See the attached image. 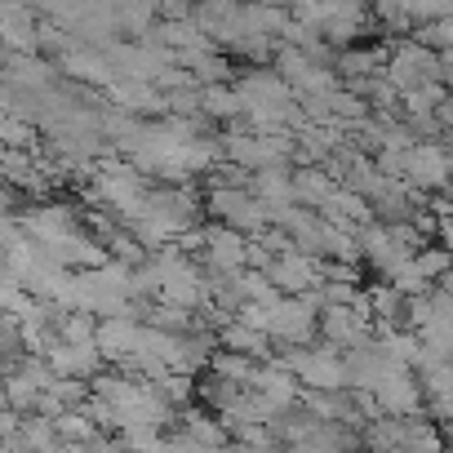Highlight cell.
I'll list each match as a JSON object with an SVG mask.
<instances>
[{
	"instance_id": "obj_16",
	"label": "cell",
	"mask_w": 453,
	"mask_h": 453,
	"mask_svg": "<svg viewBox=\"0 0 453 453\" xmlns=\"http://www.w3.org/2000/svg\"><path fill=\"white\" fill-rule=\"evenodd\" d=\"M320 213H325L329 222H338V226H365V222H373V204H369L356 187H338Z\"/></svg>"
},
{
	"instance_id": "obj_4",
	"label": "cell",
	"mask_w": 453,
	"mask_h": 453,
	"mask_svg": "<svg viewBox=\"0 0 453 453\" xmlns=\"http://www.w3.org/2000/svg\"><path fill=\"white\" fill-rule=\"evenodd\" d=\"M320 338L329 342V347H365V342H373L378 338V320H373V311H369V298L360 294L356 303H347V307H325L320 311Z\"/></svg>"
},
{
	"instance_id": "obj_10",
	"label": "cell",
	"mask_w": 453,
	"mask_h": 453,
	"mask_svg": "<svg viewBox=\"0 0 453 453\" xmlns=\"http://www.w3.org/2000/svg\"><path fill=\"white\" fill-rule=\"evenodd\" d=\"M41 356L54 365L58 378H85V382H94V378H98V365H103L98 342H63L58 334L50 338V347H45Z\"/></svg>"
},
{
	"instance_id": "obj_25",
	"label": "cell",
	"mask_w": 453,
	"mask_h": 453,
	"mask_svg": "<svg viewBox=\"0 0 453 453\" xmlns=\"http://www.w3.org/2000/svg\"><path fill=\"white\" fill-rule=\"evenodd\" d=\"M449 187H453V169H449Z\"/></svg>"
},
{
	"instance_id": "obj_8",
	"label": "cell",
	"mask_w": 453,
	"mask_h": 453,
	"mask_svg": "<svg viewBox=\"0 0 453 453\" xmlns=\"http://www.w3.org/2000/svg\"><path fill=\"white\" fill-rule=\"evenodd\" d=\"M373 400H378L382 413H391V418H418L422 404H426V387H422V378L409 373V365H400V369H391V373L373 387Z\"/></svg>"
},
{
	"instance_id": "obj_22",
	"label": "cell",
	"mask_w": 453,
	"mask_h": 453,
	"mask_svg": "<svg viewBox=\"0 0 453 453\" xmlns=\"http://www.w3.org/2000/svg\"><path fill=\"white\" fill-rule=\"evenodd\" d=\"M156 387H160V395H165L173 409H178V404H187V400H191V391H196V387H191V373H165Z\"/></svg>"
},
{
	"instance_id": "obj_20",
	"label": "cell",
	"mask_w": 453,
	"mask_h": 453,
	"mask_svg": "<svg viewBox=\"0 0 453 453\" xmlns=\"http://www.w3.org/2000/svg\"><path fill=\"white\" fill-rule=\"evenodd\" d=\"M0 138H5V147L36 151V142H41V125H36V120H27V116L5 111V120H0Z\"/></svg>"
},
{
	"instance_id": "obj_9",
	"label": "cell",
	"mask_w": 453,
	"mask_h": 453,
	"mask_svg": "<svg viewBox=\"0 0 453 453\" xmlns=\"http://www.w3.org/2000/svg\"><path fill=\"white\" fill-rule=\"evenodd\" d=\"M98 351L107 356V360H116V365H125L129 356H138L142 351V342H147V320H138V316H107V320H98Z\"/></svg>"
},
{
	"instance_id": "obj_13",
	"label": "cell",
	"mask_w": 453,
	"mask_h": 453,
	"mask_svg": "<svg viewBox=\"0 0 453 453\" xmlns=\"http://www.w3.org/2000/svg\"><path fill=\"white\" fill-rule=\"evenodd\" d=\"M107 103H116V107H125L134 116H160V111H169V98L151 81H129V76H116L107 85Z\"/></svg>"
},
{
	"instance_id": "obj_14",
	"label": "cell",
	"mask_w": 453,
	"mask_h": 453,
	"mask_svg": "<svg viewBox=\"0 0 453 453\" xmlns=\"http://www.w3.org/2000/svg\"><path fill=\"white\" fill-rule=\"evenodd\" d=\"M218 347L241 351V356H250V360H267V356H272V334L236 316V320L218 325Z\"/></svg>"
},
{
	"instance_id": "obj_17",
	"label": "cell",
	"mask_w": 453,
	"mask_h": 453,
	"mask_svg": "<svg viewBox=\"0 0 453 453\" xmlns=\"http://www.w3.org/2000/svg\"><path fill=\"white\" fill-rule=\"evenodd\" d=\"M404 453H444L449 444H444V426L435 422V418H426V413H418V418H404V444H400Z\"/></svg>"
},
{
	"instance_id": "obj_21",
	"label": "cell",
	"mask_w": 453,
	"mask_h": 453,
	"mask_svg": "<svg viewBox=\"0 0 453 453\" xmlns=\"http://www.w3.org/2000/svg\"><path fill=\"white\" fill-rule=\"evenodd\" d=\"M54 334L63 342H94L98 338V316H89V311H63L58 325H54Z\"/></svg>"
},
{
	"instance_id": "obj_7",
	"label": "cell",
	"mask_w": 453,
	"mask_h": 453,
	"mask_svg": "<svg viewBox=\"0 0 453 453\" xmlns=\"http://www.w3.org/2000/svg\"><path fill=\"white\" fill-rule=\"evenodd\" d=\"M245 98V111H272V107H285V103H298L294 85L276 72V67H250L245 76L232 81Z\"/></svg>"
},
{
	"instance_id": "obj_26",
	"label": "cell",
	"mask_w": 453,
	"mask_h": 453,
	"mask_svg": "<svg viewBox=\"0 0 453 453\" xmlns=\"http://www.w3.org/2000/svg\"><path fill=\"white\" fill-rule=\"evenodd\" d=\"M444 453H453V444H449V449H444Z\"/></svg>"
},
{
	"instance_id": "obj_5",
	"label": "cell",
	"mask_w": 453,
	"mask_h": 453,
	"mask_svg": "<svg viewBox=\"0 0 453 453\" xmlns=\"http://www.w3.org/2000/svg\"><path fill=\"white\" fill-rule=\"evenodd\" d=\"M250 241L254 236L236 232V226H226V222L204 226V254H200L204 272L209 276H241L250 267Z\"/></svg>"
},
{
	"instance_id": "obj_6",
	"label": "cell",
	"mask_w": 453,
	"mask_h": 453,
	"mask_svg": "<svg viewBox=\"0 0 453 453\" xmlns=\"http://www.w3.org/2000/svg\"><path fill=\"white\" fill-rule=\"evenodd\" d=\"M41 32H45V19L32 0H0V36H5V50L41 54Z\"/></svg>"
},
{
	"instance_id": "obj_3",
	"label": "cell",
	"mask_w": 453,
	"mask_h": 453,
	"mask_svg": "<svg viewBox=\"0 0 453 453\" xmlns=\"http://www.w3.org/2000/svg\"><path fill=\"white\" fill-rule=\"evenodd\" d=\"M285 360H289V369L303 378V387L307 391H342L347 387V356L338 351V347H289L285 351Z\"/></svg>"
},
{
	"instance_id": "obj_12",
	"label": "cell",
	"mask_w": 453,
	"mask_h": 453,
	"mask_svg": "<svg viewBox=\"0 0 453 453\" xmlns=\"http://www.w3.org/2000/svg\"><path fill=\"white\" fill-rule=\"evenodd\" d=\"M254 391L276 409V413H289V409H298V400L307 395V387H303V378L289 369V360H272V365H263L258 369V382H254Z\"/></svg>"
},
{
	"instance_id": "obj_18",
	"label": "cell",
	"mask_w": 453,
	"mask_h": 453,
	"mask_svg": "<svg viewBox=\"0 0 453 453\" xmlns=\"http://www.w3.org/2000/svg\"><path fill=\"white\" fill-rule=\"evenodd\" d=\"M258 369H263V360H250V356L226 351V347H218L213 360H209V373H218L226 382H241V387H254L258 382Z\"/></svg>"
},
{
	"instance_id": "obj_15",
	"label": "cell",
	"mask_w": 453,
	"mask_h": 453,
	"mask_svg": "<svg viewBox=\"0 0 453 453\" xmlns=\"http://www.w3.org/2000/svg\"><path fill=\"white\" fill-rule=\"evenodd\" d=\"M338 187H342V182H338L325 165H303V169H294V191H298V204H307V209H325Z\"/></svg>"
},
{
	"instance_id": "obj_23",
	"label": "cell",
	"mask_w": 453,
	"mask_h": 453,
	"mask_svg": "<svg viewBox=\"0 0 453 453\" xmlns=\"http://www.w3.org/2000/svg\"><path fill=\"white\" fill-rule=\"evenodd\" d=\"M435 236H440V245L453 254V213L449 218H440V226H435Z\"/></svg>"
},
{
	"instance_id": "obj_19",
	"label": "cell",
	"mask_w": 453,
	"mask_h": 453,
	"mask_svg": "<svg viewBox=\"0 0 453 453\" xmlns=\"http://www.w3.org/2000/svg\"><path fill=\"white\" fill-rule=\"evenodd\" d=\"M178 426H182L191 440L209 444V449H226V435H232V426H226L222 418L213 422V413H204V409H187V413L178 418Z\"/></svg>"
},
{
	"instance_id": "obj_11",
	"label": "cell",
	"mask_w": 453,
	"mask_h": 453,
	"mask_svg": "<svg viewBox=\"0 0 453 453\" xmlns=\"http://www.w3.org/2000/svg\"><path fill=\"white\" fill-rule=\"evenodd\" d=\"M267 276H272V285L285 294V298H298V294H311V289H320V258H311V254H276V263L267 267Z\"/></svg>"
},
{
	"instance_id": "obj_24",
	"label": "cell",
	"mask_w": 453,
	"mask_h": 453,
	"mask_svg": "<svg viewBox=\"0 0 453 453\" xmlns=\"http://www.w3.org/2000/svg\"><path fill=\"white\" fill-rule=\"evenodd\" d=\"M241 5H280V10H289L294 0H241Z\"/></svg>"
},
{
	"instance_id": "obj_1",
	"label": "cell",
	"mask_w": 453,
	"mask_h": 453,
	"mask_svg": "<svg viewBox=\"0 0 453 453\" xmlns=\"http://www.w3.org/2000/svg\"><path fill=\"white\" fill-rule=\"evenodd\" d=\"M204 204H209V213H213L218 222L236 226V232H245V236H254V241H258V236H267L272 226H276L272 204H267L254 187H226V182H209Z\"/></svg>"
},
{
	"instance_id": "obj_2",
	"label": "cell",
	"mask_w": 453,
	"mask_h": 453,
	"mask_svg": "<svg viewBox=\"0 0 453 453\" xmlns=\"http://www.w3.org/2000/svg\"><path fill=\"white\" fill-rule=\"evenodd\" d=\"M160 232L169 236V241H178L182 232H196L200 226V218L209 213V204L187 187V182H160V187H151V196H147V209H142Z\"/></svg>"
}]
</instances>
